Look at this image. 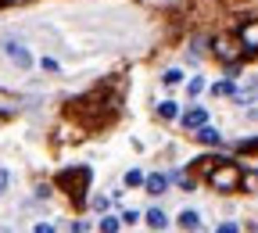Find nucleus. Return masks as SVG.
<instances>
[{"label":"nucleus","mask_w":258,"mask_h":233,"mask_svg":"<svg viewBox=\"0 0 258 233\" xmlns=\"http://www.w3.org/2000/svg\"><path fill=\"white\" fill-rule=\"evenodd\" d=\"M4 54H8V61H11V65H18V69H29V65H32V54H29L22 43H15V40H8V43H4Z\"/></svg>","instance_id":"nucleus-4"},{"label":"nucleus","mask_w":258,"mask_h":233,"mask_svg":"<svg viewBox=\"0 0 258 233\" xmlns=\"http://www.w3.org/2000/svg\"><path fill=\"white\" fill-rule=\"evenodd\" d=\"M8 183H11V176H8V169H0V194L8 190Z\"/></svg>","instance_id":"nucleus-20"},{"label":"nucleus","mask_w":258,"mask_h":233,"mask_svg":"<svg viewBox=\"0 0 258 233\" xmlns=\"http://www.w3.org/2000/svg\"><path fill=\"white\" fill-rule=\"evenodd\" d=\"M36 233H54V226L50 222H36Z\"/></svg>","instance_id":"nucleus-21"},{"label":"nucleus","mask_w":258,"mask_h":233,"mask_svg":"<svg viewBox=\"0 0 258 233\" xmlns=\"http://www.w3.org/2000/svg\"><path fill=\"white\" fill-rule=\"evenodd\" d=\"M201 90H205V79H190V83H186V93H190V97H198Z\"/></svg>","instance_id":"nucleus-16"},{"label":"nucleus","mask_w":258,"mask_h":233,"mask_svg":"<svg viewBox=\"0 0 258 233\" xmlns=\"http://www.w3.org/2000/svg\"><path fill=\"white\" fill-rule=\"evenodd\" d=\"M237 151H240V154H254V151H258V137H254V140H244Z\"/></svg>","instance_id":"nucleus-17"},{"label":"nucleus","mask_w":258,"mask_h":233,"mask_svg":"<svg viewBox=\"0 0 258 233\" xmlns=\"http://www.w3.org/2000/svg\"><path fill=\"white\" fill-rule=\"evenodd\" d=\"M158 115H161V119H176V115H179V104H176V101L158 104Z\"/></svg>","instance_id":"nucleus-11"},{"label":"nucleus","mask_w":258,"mask_h":233,"mask_svg":"<svg viewBox=\"0 0 258 233\" xmlns=\"http://www.w3.org/2000/svg\"><path fill=\"white\" fill-rule=\"evenodd\" d=\"M215 233H240V229H237V222H222Z\"/></svg>","instance_id":"nucleus-18"},{"label":"nucleus","mask_w":258,"mask_h":233,"mask_svg":"<svg viewBox=\"0 0 258 233\" xmlns=\"http://www.w3.org/2000/svg\"><path fill=\"white\" fill-rule=\"evenodd\" d=\"M194 133H198V140H201V144H212V147H215V144H222V137H219V129H212L208 122H205L201 129H194Z\"/></svg>","instance_id":"nucleus-8"},{"label":"nucleus","mask_w":258,"mask_h":233,"mask_svg":"<svg viewBox=\"0 0 258 233\" xmlns=\"http://www.w3.org/2000/svg\"><path fill=\"white\" fill-rule=\"evenodd\" d=\"M97 226H101V233H118V226H122V222H118L115 215H104V219L97 222Z\"/></svg>","instance_id":"nucleus-12"},{"label":"nucleus","mask_w":258,"mask_h":233,"mask_svg":"<svg viewBox=\"0 0 258 233\" xmlns=\"http://www.w3.org/2000/svg\"><path fill=\"white\" fill-rule=\"evenodd\" d=\"M90 176H93V172L86 169V165H76V169H64V172L57 176V187L79 201V197L86 194V187H90Z\"/></svg>","instance_id":"nucleus-2"},{"label":"nucleus","mask_w":258,"mask_h":233,"mask_svg":"<svg viewBox=\"0 0 258 233\" xmlns=\"http://www.w3.org/2000/svg\"><path fill=\"white\" fill-rule=\"evenodd\" d=\"M140 183H144V172H140V169L125 172V187H140Z\"/></svg>","instance_id":"nucleus-15"},{"label":"nucleus","mask_w":258,"mask_h":233,"mask_svg":"<svg viewBox=\"0 0 258 233\" xmlns=\"http://www.w3.org/2000/svg\"><path fill=\"white\" fill-rule=\"evenodd\" d=\"M161 83H165V86H176V83H183V72H179V69H169L165 76H161Z\"/></svg>","instance_id":"nucleus-13"},{"label":"nucleus","mask_w":258,"mask_h":233,"mask_svg":"<svg viewBox=\"0 0 258 233\" xmlns=\"http://www.w3.org/2000/svg\"><path fill=\"white\" fill-rule=\"evenodd\" d=\"M147 226H151V229H165V226H169V215L161 212V208H151V212H147Z\"/></svg>","instance_id":"nucleus-9"},{"label":"nucleus","mask_w":258,"mask_h":233,"mask_svg":"<svg viewBox=\"0 0 258 233\" xmlns=\"http://www.w3.org/2000/svg\"><path fill=\"white\" fill-rule=\"evenodd\" d=\"M237 40H240V47L244 50H258V18H251V22H244L240 25V32H237Z\"/></svg>","instance_id":"nucleus-3"},{"label":"nucleus","mask_w":258,"mask_h":233,"mask_svg":"<svg viewBox=\"0 0 258 233\" xmlns=\"http://www.w3.org/2000/svg\"><path fill=\"white\" fill-rule=\"evenodd\" d=\"M215 54H219L222 61H233V57H237V43H233L230 36H219V40H215Z\"/></svg>","instance_id":"nucleus-7"},{"label":"nucleus","mask_w":258,"mask_h":233,"mask_svg":"<svg viewBox=\"0 0 258 233\" xmlns=\"http://www.w3.org/2000/svg\"><path fill=\"white\" fill-rule=\"evenodd\" d=\"M179 226H183V229H190V233H194V229H201V215L186 208V212L179 215Z\"/></svg>","instance_id":"nucleus-10"},{"label":"nucleus","mask_w":258,"mask_h":233,"mask_svg":"<svg viewBox=\"0 0 258 233\" xmlns=\"http://www.w3.org/2000/svg\"><path fill=\"white\" fill-rule=\"evenodd\" d=\"M212 90H215V93H219V97H230V93H233V90H237V86H233V83H230V79H226V83H215V86H212Z\"/></svg>","instance_id":"nucleus-14"},{"label":"nucleus","mask_w":258,"mask_h":233,"mask_svg":"<svg viewBox=\"0 0 258 233\" xmlns=\"http://www.w3.org/2000/svg\"><path fill=\"white\" fill-rule=\"evenodd\" d=\"M93 208L97 212H108V197H93Z\"/></svg>","instance_id":"nucleus-19"},{"label":"nucleus","mask_w":258,"mask_h":233,"mask_svg":"<svg viewBox=\"0 0 258 233\" xmlns=\"http://www.w3.org/2000/svg\"><path fill=\"white\" fill-rule=\"evenodd\" d=\"M205 122H208V108H190V111L183 115V126H186V129H201Z\"/></svg>","instance_id":"nucleus-5"},{"label":"nucleus","mask_w":258,"mask_h":233,"mask_svg":"<svg viewBox=\"0 0 258 233\" xmlns=\"http://www.w3.org/2000/svg\"><path fill=\"white\" fill-rule=\"evenodd\" d=\"M208 183L215 190H237L240 187V165L233 161H215L212 169H208Z\"/></svg>","instance_id":"nucleus-1"},{"label":"nucleus","mask_w":258,"mask_h":233,"mask_svg":"<svg viewBox=\"0 0 258 233\" xmlns=\"http://www.w3.org/2000/svg\"><path fill=\"white\" fill-rule=\"evenodd\" d=\"M169 180H172V176H165V172H154V176H147V180H144V187H147V194H154V197H158V194H165Z\"/></svg>","instance_id":"nucleus-6"}]
</instances>
